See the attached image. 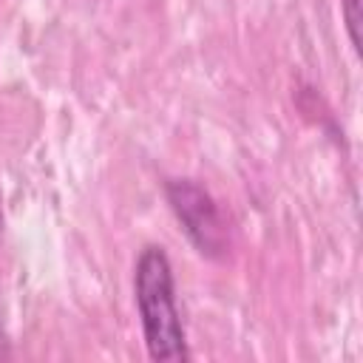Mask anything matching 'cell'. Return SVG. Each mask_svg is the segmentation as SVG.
Returning <instances> with one entry per match:
<instances>
[{
    "label": "cell",
    "mask_w": 363,
    "mask_h": 363,
    "mask_svg": "<svg viewBox=\"0 0 363 363\" xmlns=\"http://www.w3.org/2000/svg\"><path fill=\"white\" fill-rule=\"evenodd\" d=\"M363 0H340V11H343V23H346V34L354 51H360V23H363V11H360Z\"/></svg>",
    "instance_id": "cell-3"
},
{
    "label": "cell",
    "mask_w": 363,
    "mask_h": 363,
    "mask_svg": "<svg viewBox=\"0 0 363 363\" xmlns=\"http://www.w3.org/2000/svg\"><path fill=\"white\" fill-rule=\"evenodd\" d=\"M133 298L150 360L184 363L190 360L182 315L176 306V281L170 258L162 247L147 244L133 267Z\"/></svg>",
    "instance_id": "cell-1"
},
{
    "label": "cell",
    "mask_w": 363,
    "mask_h": 363,
    "mask_svg": "<svg viewBox=\"0 0 363 363\" xmlns=\"http://www.w3.org/2000/svg\"><path fill=\"white\" fill-rule=\"evenodd\" d=\"M3 224H6V218H3V196H0V235H3Z\"/></svg>",
    "instance_id": "cell-4"
},
{
    "label": "cell",
    "mask_w": 363,
    "mask_h": 363,
    "mask_svg": "<svg viewBox=\"0 0 363 363\" xmlns=\"http://www.w3.org/2000/svg\"><path fill=\"white\" fill-rule=\"evenodd\" d=\"M164 196L190 244L207 258H221L230 247V233L216 199L193 179H167Z\"/></svg>",
    "instance_id": "cell-2"
}]
</instances>
